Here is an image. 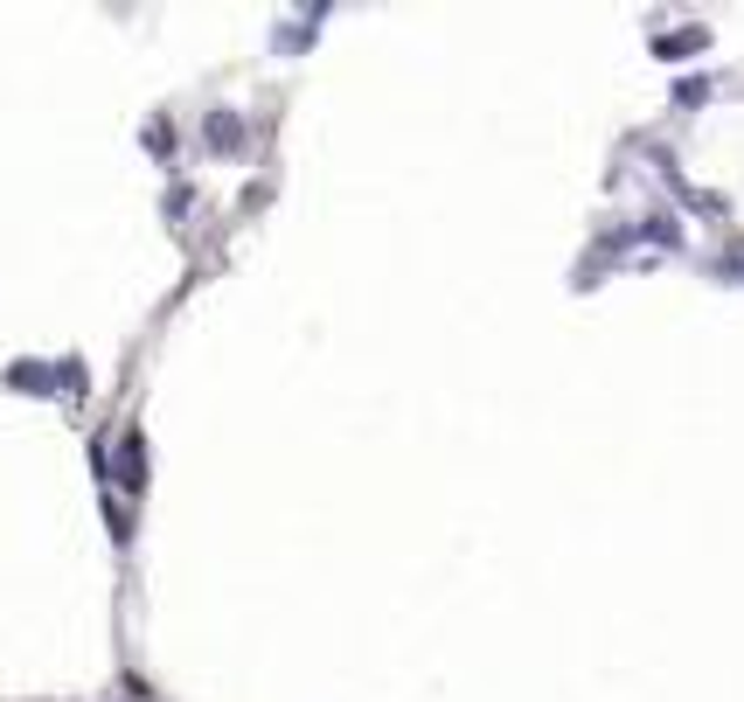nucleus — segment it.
Here are the masks:
<instances>
[{"label":"nucleus","instance_id":"nucleus-4","mask_svg":"<svg viewBox=\"0 0 744 702\" xmlns=\"http://www.w3.org/2000/svg\"><path fill=\"white\" fill-rule=\"evenodd\" d=\"M14 383H22V390H56V376H49V369H28V362H22V369H14Z\"/></svg>","mask_w":744,"mask_h":702},{"label":"nucleus","instance_id":"nucleus-1","mask_svg":"<svg viewBox=\"0 0 744 702\" xmlns=\"http://www.w3.org/2000/svg\"><path fill=\"white\" fill-rule=\"evenodd\" d=\"M98 473H111L119 487H132V495H140V487H146V445H140V431H126L119 460H105V452H98Z\"/></svg>","mask_w":744,"mask_h":702},{"label":"nucleus","instance_id":"nucleus-2","mask_svg":"<svg viewBox=\"0 0 744 702\" xmlns=\"http://www.w3.org/2000/svg\"><path fill=\"white\" fill-rule=\"evenodd\" d=\"M209 146H216V154H231V146H244V119H237V111H209Z\"/></svg>","mask_w":744,"mask_h":702},{"label":"nucleus","instance_id":"nucleus-3","mask_svg":"<svg viewBox=\"0 0 744 702\" xmlns=\"http://www.w3.org/2000/svg\"><path fill=\"white\" fill-rule=\"evenodd\" d=\"M702 43H710L702 28H689V35H661V43H654V56H682V49H702Z\"/></svg>","mask_w":744,"mask_h":702}]
</instances>
